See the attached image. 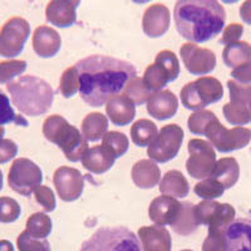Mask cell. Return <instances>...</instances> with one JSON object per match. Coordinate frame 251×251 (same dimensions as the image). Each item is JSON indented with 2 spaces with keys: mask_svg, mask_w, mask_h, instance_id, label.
<instances>
[{
  "mask_svg": "<svg viewBox=\"0 0 251 251\" xmlns=\"http://www.w3.org/2000/svg\"><path fill=\"white\" fill-rule=\"evenodd\" d=\"M240 17L246 24L251 25V0L244 1L241 8H240Z\"/></svg>",
  "mask_w": 251,
  "mask_h": 251,
  "instance_id": "obj_48",
  "label": "cell"
},
{
  "mask_svg": "<svg viewBox=\"0 0 251 251\" xmlns=\"http://www.w3.org/2000/svg\"><path fill=\"white\" fill-rule=\"evenodd\" d=\"M0 251H14V246L8 240H0Z\"/></svg>",
  "mask_w": 251,
  "mask_h": 251,
  "instance_id": "obj_49",
  "label": "cell"
},
{
  "mask_svg": "<svg viewBox=\"0 0 251 251\" xmlns=\"http://www.w3.org/2000/svg\"><path fill=\"white\" fill-rule=\"evenodd\" d=\"M183 137V129L178 125L163 126L153 142L149 146L147 154L154 162H169L180 151Z\"/></svg>",
  "mask_w": 251,
  "mask_h": 251,
  "instance_id": "obj_11",
  "label": "cell"
},
{
  "mask_svg": "<svg viewBox=\"0 0 251 251\" xmlns=\"http://www.w3.org/2000/svg\"><path fill=\"white\" fill-rule=\"evenodd\" d=\"M224 251H251V219H236L223 232Z\"/></svg>",
  "mask_w": 251,
  "mask_h": 251,
  "instance_id": "obj_16",
  "label": "cell"
},
{
  "mask_svg": "<svg viewBox=\"0 0 251 251\" xmlns=\"http://www.w3.org/2000/svg\"><path fill=\"white\" fill-rule=\"evenodd\" d=\"M185 251H190V250H185Z\"/></svg>",
  "mask_w": 251,
  "mask_h": 251,
  "instance_id": "obj_52",
  "label": "cell"
},
{
  "mask_svg": "<svg viewBox=\"0 0 251 251\" xmlns=\"http://www.w3.org/2000/svg\"><path fill=\"white\" fill-rule=\"evenodd\" d=\"M79 251H143L140 239L125 226L100 227L80 246Z\"/></svg>",
  "mask_w": 251,
  "mask_h": 251,
  "instance_id": "obj_5",
  "label": "cell"
},
{
  "mask_svg": "<svg viewBox=\"0 0 251 251\" xmlns=\"http://www.w3.org/2000/svg\"><path fill=\"white\" fill-rule=\"evenodd\" d=\"M181 210V202L170 196H158L150 203L149 215L157 226L171 225L175 223Z\"/></svg>",
  "mask_w": 251,
  "mask_h": 251,
  "instance_id": "obj_19",
  "label": "cell"
},
{
  "mask_svg": "<svg viewBox=\"0 0 251 251\" xmlns=\"http://www.w3.org/2000/svg\"><path fill=\"white\" fill-rule=\"evenodd\" d=\"M228 91H230V100H237L251 109V86L250 84H241L236 80H228Z\"/></svg>",
  "mask_w": 251,
  "mask_h": 251,
  "instance_id": "obj_43",
  "label": "cell"
},
{
  "mask_svg": "<svg viewBox=\"0 0 251 251\" xmlns=\"http://www.w3.org/2000/svg\"><path fill=\"white\" fill-rule=\"evenodd\" d=\"M17 245L19 251H50V246L46 239H34L26 231H23L18 236Z\"/></svg>",
  "mask_w": 251,
  "mask_h": 251,
  "instance_id": "obj_42",
  "label": "cell"
},
{
  "mask_svg": "<svg viewBox=\"0 0 251 251\" xmlns=\"http://www.w3.org/2000/svg\"><path fill=\"white\" fill-rule=\"evenodd\" d=\"M194 190L195 194L201 197L203 201H214L217 197L223 196L225 192V187L212 177H208L196 183Z\"/></svg>",
  "mask_w": 251,
  "mask_h": 251,
  "instance_id": "obj_36",
  "label": "cell"
},
{
  "mask_svg": "<svg viewBox=\"0 0 251 251\" xmlns=\"http://www.w3.org/2000/svg\"><path fill=\"white\" fill-rule=\"evenodd\" d=\"M58 196L66 202L78 200L84 190V177L79 170L62 166L55 170L53 176Z\"/></svg>",
  "mask_w": 251,
  "mask_h": 251,
  "instance_id": "obj_15",
  "label": "cell"
},
{
  "mask_svg": "<svg viewBox=\"0 0 251 251\" xmlns=\"http://www.w3.org/2000/svg\"><path fill=\"white\" fill-rule=\"evenodd\" d=\"M80 1L72 0H53L46 9V17L49 23L58 28H68L77 22V10Z\"/></svg>",
  "mask_w": 251,
  "mask_h": 251,
  "instance_id": "obj_18",
  "label": "cell"
},
{
  "mask_svg": "<svg viewBox=\"0 0 251 251\" xmlns=\"http://www.w3.org/2000/svg\"><path fill=\"white\" fill-rule=\"evenodd\" d=\"M131 138L138 147L150 146L158 134L157 126L151 120H138L131 126Z\"/></svg>",
  "mask_w": 251,
  "mask_h": 251,
  "instance_id": "obj_31",
  "label": "cell"
},
{
  "mask_svg": "<svg viewBox=\"0 0 251 251\" xmlns=\"http://www.w3.org/2000/svg\"><path fill=\"white\" fill-rule=\"evenodd\" d=\"M145 251H170L171 236L163 226H145L138 230Z\"/></svg>",
  "mask_w": 251,
  "mask_h": 251,
  "instance_id": "obj_23",
  "label": "cell"
},
{
  "mask_svg": "<svg viewBox=\"0 0 251 251\" xmlns=\"http://www.w3.org/2000/svg\"><path fill=\"white\" fill-rule=\"evenodd\" d=\"M108 131V120L100 112L88 113L82 121V134L87 141L97 142Z\"/></svg>",
  "mask_w": 251,
  "mask_h": 251,
  "instance_id": "obj_28",
  "label": "cell"
},
{
  "mask_svg": "<svg viewBox=\"0 0 251 251\" xmlns=\"http://www.w3.org/2000/svg\"><path fill=\"white\" fill-rule=\"evenodd\" d=\"M123 96L128 97L134 104L142 106L143 103L149 102L152 93L146 88V86L143 84L142 78L136 75L132 79H129L128 83L126 84L125 89H123Z\"/></svg>",
  "mask_w": 251,
  "mask_h": 251,
  "instance_id": "obj_34",
  "label": "cell"
},
{
  "mask_svg": "<svg viewBox=\"0 0 251 251\" xmlns=\"http://www.w3.org/2000/svg\"><path fill=\"white\" fill-rule=\"evenodd\" d=\"M180 75V62L171 50H161L154 63L150 64L143 75V84L151 93L162 91L169 82H174Z\"/></svg>",
  "mask_w": 251,
  "mask_h": 251,
  "instance_id": "obj_7",
  "label": "cell"
},
{
  "mask_svg": "<svg viewBox=\"0 0 251 251\" xmlns=\"http://www.w3.org/2000/svg\"><path fill=\"white\" fill-rule=\"evenodd\" d=\"M244 33V26L241 24H237V23H232L230 25L226 26L224 29V33H223V37L220 39V43L221 44H232V43H236L239 42V39L241 38Z\"/></svg>",
  "mask_w": 251,
  "mask_h": 251,
  "instance_id": "obj_45",
  "label": "cell"
},
{
  "mask_svg": "<svg viewBox=\"0 0 251 251\" xmlns=\"http://www.w3.org/2000/svg\"><path fill=\"white\" fill-rule=\"evenodd\" d=\"M79 75V94L91 107H102L123 91L137 75L132 63L109 55H89L75 63Z\"/></svg>",
  "mask_w": 251,
  "mask_h": 251,
  "instance_id": "obj_1",
  "label": "cell"
},
{
  "mask_svg": "<svg viewBox=\"0 0 251 251\" xmlns=\"http://www.w3.org/2000/svg\"><path fill=\"white\" fill-rule=\"evenodd\" d=\"M103 147H106L109 152L114 156V158L123 156L128 150V138L125 133L117 131L107 132L103 137Z\"/></svg>",
  "mask_w": 251,
  "mask_h": 251,
  "instance_id": "obj_35",
  "label": "cell"
},
{
  "mask_svg": "<svg viewBox=\"0 0 251 251\" xmlns=\"http://www.w3.org/2000/svg\"><path fill=\"white\" fill-rule=\"evenodd\" d=\"M26 62L25 60L12 59L0 62V84L4 83H10L17 78L18 75H23L26 71Z\"/></svg>",
  "mask_w": 251,
  "mask_h": 251,
  "instance_id": "obj_39",
  "label": "cell"
},
{
  "mask_svg": "<svg viewBox=\"0 0 251 251\" xmlns=\"http://www.w3.org/2000/svg\"><path fill=\"white\" fill-rule=\"evenodd\" d=\"M178 109V100L169 89L152 93L147 102V112L158 121L174 117Z\"/></svg>",
  "mask_w": 251,
  "mask_h": 251,
  "instance_id": "obj_21",
  "label": "cell"
},
{
  "mask_svg": "<svg viewBox=\"0 0 251 251\" xmlns=\"http://www.w3.org/2000/svg\"><path fill=\"white\" fill-rule=\"evenodd\" d=\"M106 112L114 126H127L133 121L136 114V104L123 94H117L107 102Z\"/></svg>",
  "mask_w": 251,
  "mask_h": 251,
  "instance_id": "obj_22",
  "label": "cell"
},
{
  "mask_svg": "<svg viewBox=\"0 0 251 251\" xmlns=\"http://www.w3.org/2000/svg\"><path fill=\"white\" fill-rule=\"evenodd\" d=\"M216 120L217 117L214 112L205 111V109L196 111L188 117V129L194 134H203L205 136V132L208 128V126Z\"/></svg>",
  "mask_w": 251,
  "mask_h": 251,
  "instance_id": "obj_37",
  "label": "cell"
},
{
  "mask_svg": "<svg viewBox=\"0 0 251 251\" xmlns=\"http://www.w3.org/2000/svg\"><path fill=\"white\" fill-rule=\"evenodd\" d=\"M223 59L228 68H239L251 63V46L248 42H236L228 44L223 51Z\"/></svg>",
  "mask_w": 251,
  "mask_h": 251,
  "instance_id": "obj_29",
  "label": "cell"
},
{
  "mask_svg": "<svg viewBox=\"0 0 251 251\" xmlns=\"http://www.w3.org/2000/svg\"><path fill=\"white\" fill-rule=\"evenodd\" d=\"M44 137L59 147L72 162L82 160L83 154L88 150V141L84 138L82 132L69 125L66 118L59 114H53L46 118L43 123Z\"/></svg>",
  "mask_w": 251,
  "mask_h": 251,
  "instance_id": "obj_4",
  "label": "cell"
},
{
  "mask_svg": "<svg viewBox=\"0 0 251 251\" xmlns=\"http://www.w3.org/2000/svg\"><path fill=\"white\" fill-rule=\"evenodd\" d=\"M8 123H15L17 126H23V127L28 126V121L23 116L15 113L13 107L10 106L8 96L0 91V126L8 125Z\"/></svg>",
  "mask_w": 251,
  "mask_h": 251,
  "instance_id": "obj_40",
  "label": "cell"
},
{
  "mask_svg": "<svg viewBox=\"0 0 251 251\" xmlns=\"http://www.w3.org/2000/svg\"><path fill=\"white\" fill-rule=\"evenodd\" d=\"M231 77L241 84H249L251 83V63H248L245 66L234 69L231 72Z\"/></svg>",
  "mask_w": 251,
  "mask_h": 251,
  "instance_id": "obj_47",
  "label": "cell"
},
{
  "mask_svg": "<svg viewBox=\"0 0 251 251\" xmlns=\"http://www.w3.org/2000/svg\"><path fill=\"white\" fill-rule=\"evenodd\" d=\"M34 197L35 201L43 207L46 212H51L55 210L57 202H55L54 192L51 191L48 186H38L34 190Z\"/></svg>",
  "mask_w": 251,
  "mask_h": 251,
  "instance_id": "obj_44",
  "label": "cell"
},
{
  "mask_svg": "<svg viewBox=\"0 0 251 251\" xmlns=\"http://www.w3.org/2000/svg\"><path fill=\"white\" fill-rule=\"evenodd\" d=\"M195 216L200 225L203 224L208 225V228L224 230L235 220V208L230 203L201 201L195 206Z\"/></svg>",
  "mask_w": 251,
  "mask_h": 251,
  "instance_id": "obj_13",
  "label": "cell"
},
{
  "mask_svg": "<svg viewBox=\"0 0 251 251\" xmlns=\"http://www.w3.org/2000/svg\"><path fill=\"white\" fill-rule=\"evenodd\" d=\"M190 157L186 161L188 175L197 180H205L211 177L216 166V153L214 146L208 141L192 138L188 142Z\"/></svg>",
  "mask_w": 251,
  "mask_h": 251,
  "instance_id": "obj_9",
  "label": "cell"
},
{
  "mask_svg": "<svg viewBox=\"0 0 251 251\" xmlns=\"http://www.w3.org/2000/svg\"><path fill=\"white\" fill-rule=\"evenodd\" d=\"M132 180L140 188H152L160 182L161 171L157 163L152 160H140L132 167Z\"/></svg>",
  "mask_w": 251,
  "mask_h": 251,
  "instance_id": "obj_25",
  "label": "cell"
},
{
  "mask_svg": "<svg viewBox=\"0 0 251 251\" xmlns=\"http://www.w3.org/2000/svg\"><path fill=\"white\" fill-rule=\"evenodd\" d=\"M62 39L55 29L39 25L33 33V49L40 58H51L60 50Z\"/></svg>",
  "mask_w": 251,
  "mask_h": 251,
  "instance_id": "obj_20",
  "label": "cell"
},
{
  "mask_svg": "<svg viewBox=\"0 0 251 251\" xmlns=\"http://www.w3.org/2000/svg\"><path fill=\"white\" fill-rule=\"evenodd\" d=\"M226 121L234 126H244L251 122V109L237 100H230L223 108Z\"/></svg>",
  "mask_w": 251,
  "mask_h": 251,
  "instance_id": "obj_33",
  "label": "cell"
},
{
  "mask_svg": "<svg viewBox=\"0 0 251 251\" xmlns=\"http://www.w3.org/2000/svg\"><path fill=\"white\" fill-rule=\"evenodd\" d=\"M183 66L191 75H205L216 67V55L207 48H201L195 43H185L180 48Z\"/></svg>",
  "mask_w": 251,
  "mask_h": 251,
  "instance_id": "obj_14",
  "label": "cell"
},
{
  "mask_svg": "<svg viewBox=\"0 0 251 251\" xmlns=\"http://www.w3.org/2000/svg\"><path fill=\"white\" fill-rule=\"evenodd\" d=\"M4 185V180H3V172L0 170V191H1V188H3Z\"/></svg>",
  "mask_w": 251,
  "mask_h": 251,
  "instance_id": "obj_50",
  "label": "cell"
},
{
  "mask_svg": "<svg viewBox=\"0 0 251 251\" xmlns=\"http://www.w3.org/2000/svg\"><path fill=\"white\" fill-rule=\"evenodd\" d=\"M240 176V167L234 157H224L215 166L212 178L219 181L226 188H231L237 182Z\"/></svg>",
  "mask_w": 251,
  "mask_h": 251,
  "instance_id": "obj_27",
  "label": "cell"
},
{
  "mask_svg": "<svg viewBox=\"0 0 251 251\" xmlns=\"http://www.w3.org/2000/svg\"><path fill=\"white\" fill-rule=\"evenodd\" d=\"M59 91L64 98L73 97L79 91V75L75 67H69L63 72L59 82Z\"/></svg>",
  "mask_w": 251,
  "mask_h": 251,
  "instance_id": "obj_38",
  "label": "cell"
},
{
  "mask_svg": "<svg viewBox=\"0 0 251 251\" xmlns=\"http://www.w3.org/2000/svg\"><path fill=\"white\" fill-rule=\"evenodd\" d=\"M30 35V25L24 18L13 17L0 29V55L15 58L23 51Z\"/></svg>",
  "mask_w": 251,
  "mask_h": 251,
  "instance_id": "obj_12",
  "label": "cell"
},
{
  "mask_svg": "<svg viewBox=\"0 0 251 251\" xmlns=\"http://www.w3.org/2000/svg\"><path fill=\"white\" fill-rule=\"evenodd\" d=\"M114 161L116 158L113 154L106 147L100 145L93 146L92 149L87 150L86 153L83 154L80 162H82L83 167L92 174L102 175L111 169L114 165Z\"/></svg>",
  "mask_w": 251,
  "mask_h": 251,
  "instance_id": "obj_24",
  "label": "cell"
},
{
  "mask_svg": "<svg viewBox=\"0 0 251 251\" xmlns=\"http://www.w3.org/2000/svg\"><path fill=\"white\" fill-rule=\"evenodd\" d=\"M200 224L197 223L196 216H195V205L190 201H183L181 202V210L178 212V216L176 217L175 223L172 224V228L177 234L190 235L196 231Z\"/></svg>",
  "mask_w": 251,
  "mask_h": 251,
  "instance_id": "obj_30",
  "label": "cell"
},
{
  "mask_svg": "<svg viewBox=\"0 0 251 251\" xmlns=\"http://www.w3.org/2000/svg\"><path fill=\"white\" fill-rule=\"evenodd\" d=\"M22 208L17 200L12 197H0V223L10 224L19 219Z\"/></svg>",
  "mask_w": 251,
  "mask_h": 251,
  "instance_id": "obj_41",
  "label": "cell"
},
{
  "mask_svg": "<svg viewBox=\"0 0 251 251\" xmlns=\"http://www.w3.org/2000/svg\"><path fill=\"white\" fill-rule=\"evenodd\" d=\"M177 31L192 43H205L223 31L225 9L214 0H180L175 5Z\"/></svg>",
  "mask_w": 251,
  "mask_h": 251,
  "instance_id": "obj_2",
  "label": "cell"
},
{
  "mask_svg": "<svg viewBox=\"0 0 251 251\" xmlns=\"http://www.w3.org/2000/svg\"><path fill=\"white\" fill-rule=\"evenodd\" d=\"M12 102L20 113L38 117L47 113L54 100L49 83L35 75H22L6 84Z\"/></svg>",
  "mask_w": 251,
  "mask_h": 251,
  "instance_id": "obj_3",
  "label": "cell"
},
{
  "mask_svg": "<svg viewBox=\"0 0 251 251\" xmlns=\"http://www.w3.org/2000/svg\"><path fill=\"white\" fill-rule=\"evenodd\" d=\"M18 153V146L14 141L3 138L0 140V165L13 160Z\"/></svg>",
  "mask_w": 251,
  "mask_h": 251,
  "instance_id": "obj_46",
  "label": "cell"
},
{
  "mask_svg": "<svg viewBox=\"0 0 251 251\" xmlns=\"http://www.w3.org/2000/svg\"><path fill=\"white\" fill-rule=\"evenodd\" d=\"M4 133H5V129H4L3 126H0V140L4 138Z\"/></svg>",
  "mask_w": 251,
  "mask_h": 251,
  "instance_id": "obj_51",
  "label": "cell"
},
{
  "mask_svg": "<svg viewBox=\"0 0 251 251\" xmlns=\"http://www.w3.org/2000/svg\"><path fill=\"white\" fill-rule=\"evenodd\" d=\"M43 174L39 166L29 158H17L10 166L8 183L13 191L23 196H30L42 185Z\"/></svg>",
  "mask_w": 251,
  "mask_h": 251,
  "instance_id": "obj_8",
  "label": "cell"
},
{
  "mask_svg": "<svg viewBox=\"0 0 251 251\" xmlns=\"http://www.w3.org/2000/svg\"><path fill=\"white\" fill-rule=\"evenodd\" d=\"M205 136L217 151L226 153L246 147L251 141V129L245 127H235L228 129L224 127L217 118L208 126Z\"/></svg>",
  "mask_w": 251,
  "mask_h": 251,
  "instance_id": "obj_10",
  "label": "cell"
},
{
  "mask_svg": "<svg viewBox=\"0 0 251 251\" xmlns=\"http://www.w3.org/2000/svg\"><path fill=\"white\" fill-rule=\"evenodd\" d=\"M171 14L169 8L163 4H152L146 9L142 18V29L147 37H162L170 28Z\"/></svg>",
  "mask_w": 251,
  "mask_h": 251,
  "instance_id": "obj_17",
  "label": "cell"
},
{
  "mask_svg": "<svg viewBox=\"0 0 251 251\" xmlns=\"http://www.w3.org/2000/svg\"><path fill=\"white\" fill-rule=\"evenodd\" d=\"M25 231L34 239H47L51 231V220L44 212H35L26 220Z\"/></svg>",
  "mask_w": 251,
  "mask_h": 251,
  "instance_id": "obj_32",
  "label": "cell"
},
{
  "mask_svg": "<svg viewBox=\"0 0 251 251\" xmlns=\"http://www.w3.org/2000/svg\"><path fill=\"white\" fill-rule=\"evenodd\" d=\"M181 102L187 109L201 111L224 97V87L214 77H201L187 83L180 93Z\"/></svg>",
  "mask_w": 251,
  "mask_h": 251,
  "instance_id": "obj_6",
  "label": "cell"
},
{
  "mask_svg": "<svg viewBox=\"0 0 251 251\" xmlns=\"http://www.w3.org/2000/svg\"><path fill=\"white\" fill-rule=\"evenodd\" d=\"M160 192L174 199H183L190 192V186L182 172L178 170H171L166 172L160 181Z\"/></svg>",
  "mask_w": 251,
  "mask_h": 251,
  "instance_id": "obj_26",
  "label": "cell"
}]
</instances>
